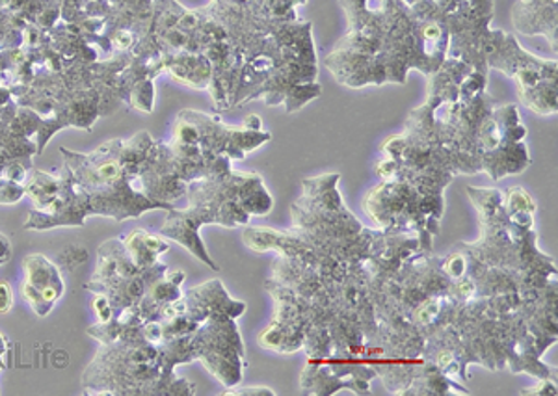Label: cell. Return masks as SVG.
<instances>
[{
    "mask_svg": "<svg viewBox=\"0 0 558 396\" xmlns=\"http://www.w3.org/2000/svg\"><path fill=\"white\" fill-rule=\"evenodd\" d=\"M191 207L184 211L170 209L160 233L183 244L199 261L218 269L199 240V227L220 224L226 227L250 224L252 216H265L272 211L274 198L259 173L231 172L216 177L192 181L186 185Z\"/></svg>",
    "mask_w": 558,
    "mask_h": 396,
    "instance_id": "cell-4",
    "label": "cell"
},
{
    "mask_svg": "<svg viewBox=\"0 0 558 396\" xmlns=\"http://www.w3.org/2000/svg\"><path fill=\"white\" fill-rule=\"evenodd\" d=\"M465 193L481 218V238L460 246L470 261L505 275L518 293L557 282V264L538 249L534 231L536 203L523 186H468Z\"/></svg>",
    "mask_w": 558,
    "mask_h": 396,
    "instance_id": "cell-3",
    "label": "cell"
},
{
    "mask_svg": "<svg viewBox=\"0 0 558 396\" xmlns=\"http://www.w3.org/2000/svg\"><path fill=\"white\" fill-rule=\"evenodd\" d=\"M512 25L521 36H544L557 51L558 0H515Z\"/></svg>",
    "mask_w": 558,
    "mask_h": 396,
    "instance_id": "cell-11",
    "label": "cell"
},
{
    "mask_svg": "<svg viewBox=\"0 0 558 396\" xmlns=\"http://www.w3.org/2000/svg\"><path fill=\"white\" fill-rule=\"evenodd\" d=\"M13 293L8 283H0V313L7 314L12 311Z\"/></svg>",
    "mask_w": 558,
    "mask_h": 396,
    "instance_id": "cell-16",
    "label": "cell"
},
{
    "mask_svg": "<svg viewBox=\"0 0 558 396\" xmlns=\"http://www.w3.org/2000/svg\"><path fill=\"white\" fill-rule=\"evenodd\" d=\"M192 358L202 359L213 376L226 387L241 384L246 367V351L235 317L215 313L199 324L191 335Z\"/></svg>",
    "mask_w": 558,
    "mask_h": 396,
    "instance_id": "cell-8",
    "label": "cell"
},
{
    "mask_svg": "<svg viewBox=\"0 0 558 396\" xmlns=\"http://www.w3.org/2000/svg\"><path fill=\"white\" fill-rule=\"evenodd\" d=\"M363 211L376 227L395 235H415L432 251L445 211L444 196L426 194L404 180H381L363 199Z\"/></svg>",
    "mask_w": 558,
    "mask_h": 396,
    "instance_id": "cell-5",
    "label": "cell"
},
{
    "mask_svg": "<svg viewBox=\"0 0 558 396\" xmlns=\"http://www.w3.org/2000/svg\"><path fill=\"white\" fill-rule=\"evenodd\" d=\"M226 396H276V391L268 389V387H231V389L223 393Z\"/></svg>",
    "mask_w": 558,
    "mask_h": 396,
    "instance_id": "cell-15",
    "label": "cell"
},
{
    "mask_svg": "<svg viewBox=\"0 0 558 396\" xmlns=\"http://www.w3.org/2000/svg\"><path fill=\"white\" fill-rule=\"evenodd\" d=\"M260 15H267L272 20L296 21V8L305 7L307 0H241Z\"/></svg>",
    "mask_w": 558,
    "mask_h": 396,
    "instance_id": "cell-13",
    "label": "cell"
},
{
    "mask_svg": "<svg viewBox=\"0 0 558 396\" xmlns=\"http://www.w3.org/2000/svg\"><path fill=\"white\" fill-rule=\"evenodd\" d=\"M129 257L134 267L140 270L151 269L157 264V257L170 248L166 240L147 235L146 231H134L131 238L125 243Z\"/></svg>",
    "mask_w": 558,
    "mask_h": 396,
    "instance_id": "cell-12",
    "label": "cell"
},
{
    "mask_svg": "<svg viewBox=\"0 0 558 396\" xmlns=\"http://www.w3.org/2000/svg\"><path fill=\"white\" fill-rule=\"evenodd\" d=\"M557 384L551 382L549 378H539V384L534 385L533 389L521 391V395H546V396H555L557 395Z\"/></svg>",
    "mask_w": 558,
    "mask_h": 396,
    "instance_id": "cell-14",
    "label": "cell"
},
{
    "mask_svg": "<svg viewBox=\"0 0 558 396\" xmlns=\"http://www.w3.org/2000/svg\"><path fill=\"white\" fill-rule=\"evenodd\" d=\"M205 57L210 64L207 90L216 110L247 102L299 112L323 94L313 25L260 15L241 0H210Z\"/></svg>",
    "mask_w": 558,
    "mask_h": 396,
    "instance_id": "cell-1",
    "label": "cell"
},
{
    "mask_svg": "<svg viewBox=\"0 0 558 396\" xmlns=\"http://www.w3.org/2000/svg\"><path fill=\"white\" fill-rule=\"evenodd\" d=\"M495 0H451L445 10V25L449 28V47L445 58L460 60L473 70L488 75V51L494 20Z\"/></svg>",
    "mask_w": 558,
    "mask_h": 396,
    "instance_id": "cell-9",
    "label": "cell"
},
{
    "mask_svg": "<svg viewBox=\"0 0 558 396\" xmlns=\"http://www.w3.org/2000/svg\"><path fill=\"white\" fill-rule=\"evenodd\" d=\"M173 141L196 146L210 162L220 160H244L250 151L272 140V135L263 131L259 115H247L241 127H231L216 115L184 110L173 128Z\"/></svg>",
    "mask_w": 558,
    "mask_h": 396,
    "instance_id": "cell-7",
    "label": "cell"
},
{
    "mask_svg": "<svg viewBox=\"0 0 558 396\" xmlns=\"http://www.w3.org/2000/svg\"><path fill=\"white\" fill-rule=\"evenodd\" d=\"M23 267H25L23 296L28 304H33L39 317H45L64 290L62 277L58 274L57 267H52L51 262L41 256L26 257Z\"/></svg>",
    "mask_w": 558,
    "mask_h": 396,
    "instance_id": "cell-10",
    "label": "cell"
},
{
    "mask_svg": "<svg viewBox=\"0 0 558 396\" xmlns=\"http://www.w3.org/2000/svg\"><path fill=\"white\" fill-rule=\"evenodd\" d=\"M349 33L324 64L347 88L407 84L417 70L430 77L449 47L445 8L451 0H339Z\"/></svg>",
    "mask_w": 558,
    "mask_h": 396,
    "instance_id": "cell-2",
    "label": "cell"
},
{
    "mask_svg": "<svg viewBox=\"0 0 558 396\" xmlns=\"http://www.w3.org/2000/svg\"><path fill=\"white\" fill-rule=\"evenodd\" d=\"M488 70L514 78L518 97L534 114L555 115L558 110L557 60L526 52L512 34L494 30L486 51Z\"/></svg>",
    "mask_w": 558,
    "mask_h": 396,
    "instance_id": "cell-6",
    "label": "cell"
}]
</instances>
